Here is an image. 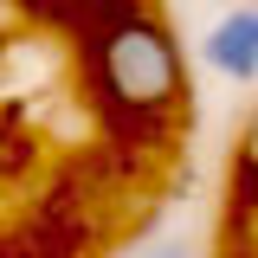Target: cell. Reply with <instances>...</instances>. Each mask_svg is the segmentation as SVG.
<instances>
[{
  "label": "cell",
  "instance_id": "3957f363",
  "mask_svg": "<svg viewBox=\"0 0 258 258\" xmlns=\"http://www.w3.org/2000/svg\"><path fill=\"white\" fill-rule=\"evenodd\" d=\"M232 174H239V194H252V187H258V110L245 116L239 142H232Z\"/></svg>",
  "mask_w": 258,
  "mask_h": 258
},
{
  "label": "cell",
  "instance_id": "7a4b0ae2",
  "mask_svg": "<svg viewBox=\"0 0 258 258\" xmlns=\"http://www.w3.org/2000/svg\"><path fill=\"white\" fill-rule=\"evenodd\" d=\"M200 64L226 84H258V0H232L200 32Z\"/></svg>",
  "mask_w": 258,
  "mask_h": 258
},
{
  "label": "cell",
  "instance_id": "6da1fadb",
  "mask_svg": "<svg viewBox=\"0 0 258 258\" xmlns=\"http://www.w3.org/2000/svg\"><path fill=\"white\" fill-rule=\"evenodd\" d=\"M97 91L116 110L161 116L187 97V52L161 13H123L97 39Z\"/></svg>",
  "mask_w": 258,
  "mask_h": 258
},
{
  "label": "cell",
  "instance_id": "277c9868",
  "mask_svg": "<svg viewBox=\"0 0 258 258\" xmlns=\"http://www.w3.org/2000/svg\"><path fill=\"white\" fill-rule=\"evenodd\" d=\"M226 226H232V239H239V258H258V187L232 200V220Z\"/></svg>",
  "mask_w": 258,
  "mask_h": 258
},
{
  "label": "cell",
  "instance_id": "5b68a950",
  "mask_svg": "<svg viewBox=\"0 0 258 258\" xmlns=\"http://www.w3.org/2000/svg\"><path fill=\"white\" fill-rule=\"evenodd\" d=\"M136 258H200V245L194 239H155V245H142Z\"/></svg>",
  "mask_w": 258,
  "mask_h": 258
}]
</instances>
